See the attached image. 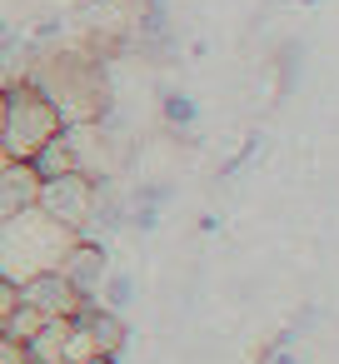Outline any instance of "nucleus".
<instances>
[{
    "label": "nucleus",
    "instance_id": "f257e3e1",
    "mask_svg": "<svg viewBox=\"0 0 339 364\" xmlns=\"http://www.w3.org/2000/svg\"><path fill=\"white\" fill-rule=\"evenodd\" d=\"M75 230L50 220L41 205L0 220V279L6 284H26L45 269H60V259L75 250Z\"/></svg>",
    "mask_w": 339,
    "mask_h": 364
},
{
    "label": "nucleus",
    "instance_id": "f03ea898",
    "mask_svg": "<svg viewBox=\"0 0 339 364\" xmlns=\"http://www.w3.org/2000/svg\"><path fill=\"white\" fill-rule=\"evenodd\" d=\"M60 130H65V120L36 80H6L0 85V145H6L11 160L31 165V155Z\"/></svg>",
    "mask_w": 339,
    "mask_h": 364
},
{
    "label": "nucleus",
    "instance_id": "7ed1b4c3",
    "mask_svg": "<svg viewBox=\"0 0 339 364\" xmlns=\"http://www.w3.org/2000/svg\"><path fill=\"white\" fill-rule=\"evenodd\" d=\"M95 195H100L95 180H85V175H55V180H41L36 205H41L50 220H60V225H70L75 235H85V225H90V215H95Z\"/></svg>",
    "mask_w": 339,
    "mask_h": 364
},
{
    "label": "nucleus",
    "instance_id": "20e7f679",
    "mask_svg": "<svg viewBox=\"0 0 339 364\" xmlns=\"http://www.w3.org/2000/svg\"><path fill=\"white\" fill-rule=\"evenodd\" d=\"M16 289H21V304H31V309L45 314V319H70V314L85 304V294H80L60 269H45V274H36V279L16 284Z\"/></svg>",
    "mask_w": 339,
    "mask_h": 364
},
{
    "label": "nucleus",
    "instance_id": "39448f33",
    "mask_svg": "<svg viewBox=\"0 0 339 364\" xmlns=\"http://www.w3.org/2000/svg\"><path fill=\"white\" fill-rule=\"evenodd\" d=\"M60 274H65L85 299H100V279H105V255H100V245H90V240L80 235L75 250L60 259Z\"/></svg>",
    "mask_w": 339,
    "mask_h": 364
},
{
    "label": "nucleus",
    "instance_id": "423d86ee",
    "mask_svg": "<svg viewBox=\"0 0 339 364\" xmlns=\"http://www.w3.org/2000/svg\"><path fill=\"white\" fill-rule=\"evenodd\" d=\"M36 190H41V175H36L26 160H11L6 170H0V220L31 210V205H36Z\"/></svg>",
    "mask_w": 339,
    "mask_h": 364
},
{
    "label": "nucleus",
    "instance_id": "0eeeda50",
    "mask_svg": "<svg viewBox=\"0 0 339 364\" xmlns=\"http://www.w3.org/2000/svg\"><path fill=\"white\" fill-rule=\"evenodd\" d=\"M31 170H36L41 180H55V175H80V170H75V155H70L65 130H60V135H50V140L31 155Z\"/></svg>",
    "mask_w": 339,
    "mask_h": 364
},
{
    "label": "nucleus",
    "instance_id": "6e6552de",
    "mask_svg": "<svg viewBox=\"0 0 339 364\" xmlns=\"http://www.w3.org/2000/svg\"><path fill=\"white\" fill-rule=\"evenodd\" d=\"M0 364H31L26 344H21V339H11V334H0Z\"/></svg>",
    "mask_w": 339,
    "mask_h": 364
},
{
    "label": "nucleus",
    "instance_id": "1a4fd4ad",
    "mask_svg": "<svg viewBox=\"0 0 339 364\" xmlns=\"http://www.w3.org/2000/svg\"><path fill=\"white\" fill-rule=\"evenodd\" d=\"M16 304H21V289L0 279V329H6V319H11V309H16Z\"/></svg>",
    "mask_w": 339,
    "mask_h": 364
},
{
    "label": "nucleus",
    "instance_id": "9d476101",
    "mask_svg": "<svg viewBox=\"0 0 339 364\" xmlns=\"http://www.w3.org/2000/svg\"><path fill=\"white\" fill-rule=\"evenodd\" d=\"M6 165H11V155H6V145H0V170H6Z\"/></svg>",
    "mask_w": 339,
    "mask_h": 364
}]
</instances>
